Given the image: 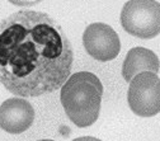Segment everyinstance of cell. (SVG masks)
Instances as JSON below:
<instances>
[{"instance_id": "cell-1", "label": "cell", "mask_w": 160, "mask_h": 141, "mask_svg": "<svg viewBox=\"0 0 160 141\" xmlns=\"http://www.w3.org/2000/svg\"><path fill=\"white\" fill-rule=\"evenodd\" d=\"M72 46L53 18L21 10L0 21V83L21 98L60 89L69 79Z\"/></svg>"}, {"instance_id": "cell-2", "label": "cell", "mask_w": 160, "mask_h": 141, "mask_svg": "<svg viewBox=\"0 0 160 141\" xmlns=\"http://www.w3.org/2000/svg\"><path fill=\"white\" fill-rule=\"evenodd\" d=\"M103 85L89 71H79L69 76L60 92L61 104L78 127H89L99 117Z\"/></svg>"}, {"instance_id": "cell-3", "label": "cell", "mask_w": 160, "mask_h": 141, "mask_svg": "<svg viewBox=\"0 0 160 141\" xmlns=\"http://www.w3.org/2000/svg\"><path fill=\"white\" fill-rule=\"evenodd\" d=\"M122 28L142 39L160 33V4L156 0H128L121 12Z\"/></svg>"}, {"instance_id": "cell-4", "label": "cell", "mask_w": 160, "mask_h": 141, "mask_svg": "<svg viewBox=\"0 0 160 141\" xmlns=\"http://www.w3.org/2000/svg\"><path fill=\"white\" fill-rule=\"evenodd\" d=\"M131 111L140 117H152L160 112V78L150 71L137 74L127 93Z\"/></svg>"}, {"instance_id": "cell-5", "label": "cell", "mask_w": 160, "mask_h": 141, "mask_svg": "<svg viewBox=\"0 0 160 141\" xmlns=\"http://www.w3.org/2000/svg\"><path fill=\"white\" fill-rule=\"evenodd\" d=\"M83 45L88 55L98 61H111L121 51V42L116 31L104 23L88 26L83 34Z\"/></svg>"}, {"instance_id": "cell-6", "label": "cell", "mask_w": 160, "mask_h": 141, "mask_svg": "<svg viewBox=\"0 0 160 141\" xmlns=\"http://www.w3.org/2000/svg\"><path fill=\"white\" fill-rule=\"evenodd\" d=\"M34 121L32 104L22 98L7 99L0 106V128L18 135L27 131Z\"/></svg>"}, {"instance_id": "cell-7", "label": "cell", "mask_w": 160, "mask_h": 141, "mask_svg": "<svg viewBox=\"0 0 160 141\" xmlns=\"http://www.w3.org/2000/svg\"><path fill=\"white\" fill-rule=\"evenodd\" d=\"M160 69L159 57L150 50L145 47H135L127 52V56L122 66V76L126 82L131 80L137 75L145 71L158 74Z\"/></svg>"}, {"instance_id": "cell-8", "label": "cell", "mask_w": 160, "mask_h": 141, "mask_svg": "<svg viewBox=\"0 0 160 141\" xmlns=\"http://www.w3.org/2000/svg\"><path fill=\"white\" fill-rule=\"evenodd\" d=\"M8 2H10L12 4L17 7H32V5L41 3L42 0H8Z\"/></svg>"}, {"instance_id": "cell-9", "label": "cell", "mask_w": 160, "mask_h": 141, "mask_svg": "<svg viewBox=\"0 0 160 141\" xmlns=\"http://www.w3.org/2000/svg\"><path fill=\"white\" fill-rule=\"evenodd\" d=\"M72 141H102V140H99L97 137H92V136H83V137H78Z\"/></svg>"}, {"instance_id": "cell-10", "label": "cell", "mask_w": 160, "mask_h": 141, "mask_svg": "<svg viewBox=\"0 0 160 141\" xmlns=\"http://www.w3.org/2000/svg\"><path fill=\"white\" fill-rule=\"evenodd\" d=\"M38 141H53V140H38Z\"/></svg>"}]
</instances>
